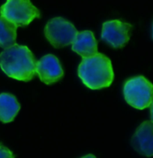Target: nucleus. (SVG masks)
Returning a JSON list of instances; mask_svg holds the SVG:
<instances>
[{
	"instance_id": "obj_1",
	"label": "nucleus",
	"mask_w": 153,
	"mask_h": 158,
	"mask_svg": "<svg viewBox=\"0 0 153 158\" xmlns=\"http://www.w3.org/2000/svg\"><path fill=\"white\" fill-rule=\"evenodd\" d=\"M36 59L27 46L14 44L0 53V68L9 77L29 82L36 75Z\"/></svg>"
},
{
	"instance_id": "obj_2",
	"label": "nucleus",
	"mask_w": 153,
	"mask_h": 158,
	"mask_svg": "<svg viewBox=\"0 0 153 158\" xmlns=\"http://www.w3.org/2000/svg\"><path fill=\"white\" fill-rule=\"evenodd\" d=\"M78 74L83 84L92 90L109 87L114 77L110 59L98 52L91 57L82 58Z\"/></svg>"
},
{
	"instance_id": "obj_3",
	"label": "nucleus",
	"mask_w": 153,
	"mask_h": 158,
	"mask_svg": "<svg viewBox=\"0 0 153 158\" xmlns=\"http://www.w3.org/2000/svg\"><path fill=\"white\" fill-rule=\"evenodd\" d=\"M123 95L129 105L138 110H144L153 102V85L142 76L135 77L125 82Z\"/></svg>"
},
{
	"instance_id": "obj_4",
	"label": "nucleus",
	"mask_w": 153,
	"mask_h": 158,
	"mask_svg": "<svg viewBox=\"0 0 153 158\" xmlns=\"http://www.w3.org/2000/svg\"><path fill=\"white\" fill-rule=\"evenodd\" d=\"M0 15L15 23L17 27L29 25L41 13L30 0H7L0 7Z\"/></svg>"
},
{
	"instance_id": "obj_5",
	"label": "nucleus",
	"mask_w": 153,
	"mask_h": 158,
	"mask_svg": "<svg viewBox=\"0 0 153 158\" xmlns=\"http://www.w3.org/2000/svg\"><path fill=\"white\" fill-rule=\"evenodd\" d=\"M78 31L70 22L62 17L51 19L44 28V35L54 48L61 49L73 43Z\"/></svg>"
},
{
	"instance_id": "obj_6",
	"label": "nucleus",
	"mask_w": 153,
	"mask_h": 158,
	"mask_svg": "<svg viewBox=\"0 0 153 158\" xmlns=\"http://www.w3.org/2000/svg\"><path fill=\"white\" fill-rule=\"evenodd\" d=\"M132 28V24L120 20L104 22L101 39L114 49H122L130 40Z\"/></svg>"
},
{
	"instance_id": "obj_7",
	"label": "nucleus",
	"mask_w": 153,
	"mask_h": 158,
	"mask_svg": "<svg viewBox=\"0 0 153 158\" xmlns=\"http://www.w3.org/2000/svg\"><path fill=\"white\" fill-rule=\"evenodd\" d=\"M36 73L42 83L52 85L63 78L64 71L61 62L54 55L48 54L36 61Z\"/></svg>"
},
{
	"instance_id": "obj_8",
	"label": "nucleus",
	"mask_w": 153,
	"mask_h": 158,
	"mask_svg": "<svg viewBox=\"0 0 153 158\" xmlns=\"http://www.w3.org/2000/svg\"><path fill=\"white\" fill-rule=\"evenodd\" d=\"M132 146L140 155L153 156V122L145 120L136 128L132 138Z\"/></svg>"
},
{
	"instance_id": "obj_9",
	"label": "nucleus",
	"mask_w": 153,
	"mask_h": 158,
	"mask_svg": "<svg viewBox=\"0 0 153 158\" xmlns=\"http://www.w3.org/2000/svg\"><path fill=\"white\" fill-rule=\"evenodd\" d=\"M71 49L82 58L91 57L97 53V40L91 31H78Z\"/></svg>"
},
{
	"instance_id": "obj_10",
	"label": "nucleus",
	"mask_w": 153,
	"mask_h": 158,
	"mask_svg": "<svg viewBox=\"0 0 153 158\" xmlns=\"http://www.w3.org/2000/svg\"><path fill=\"white\" fill-rule=\"evenodd\" d=\"M20 109V103L15 96L6 93L0 94V121L3 123L12 122Z\"/></svg>"
},
{
	"instance_id": "obj_11",
	"label": "nucleus",
	"mask_w": 153,
	"mask_h": 158,
	"mask_svg": "<svg viewBox=\"0 0 153 158\" xmlns=\"http://www.w3.org/2000/svg\"><path fill=\"white\" fill-rule=\"evenodd\" d=\"M17 26L0 15V47L6 49L15 44Z\"/></svg>"
},
{
	"instance_id": "obj_12",
	"label": "nucleus",
	"mask_w": 153,
	"mask_h": 158,
	"mask_svg": "<svg viewBox=\"0 0 153 158\" xmlns=\"http://www.w3.org/2000/svg\"><path fill=\"white\" fill-rule=\"evenodd\" d=\"M0 158H15V155L9 148L0 144Z\"/></svg>"
},
{
	"instance_id": "obj_13",
	"label": "nucleus",
	"mask_w": 153,
	"mask_h": 158,
	"mask_svg": "<svg viewBox=\"0 0 153 158\" xmlns=\"http://www.w3.org/2000/svg\"><path fill=\"white\" fill-rule=\"evenodd\" d=\"M150 111H151V121L153 122V102L150 106Z\"/></svg>"
},
{
	"instance_id": "obj_14",
	"label": "nucleus",
	"mask_w": 153,
	"mask_h": 158,
	"mask_svg": "<svg viewBox=\"0 0 153 158\" xmlns=\"http://www.w3.org/2000/svg\"><path fill=\"white\" fill-rule=\"evenodd\" d=\"M80 158H96L94 155H91V154H89V155H87V156H82Z\"/></svg>"
}]
</instances>
